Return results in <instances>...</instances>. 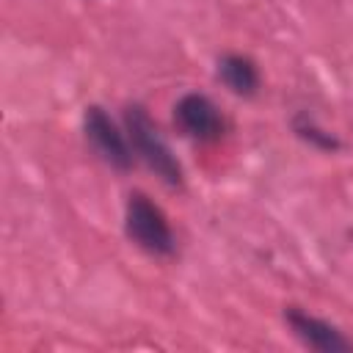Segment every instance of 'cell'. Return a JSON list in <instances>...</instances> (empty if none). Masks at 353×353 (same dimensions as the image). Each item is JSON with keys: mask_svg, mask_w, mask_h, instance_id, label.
<instances>
[{"mask_svg": "<svg viewBox=\"0 0 353 353\" xmlns=\"http://www.w3.org/2000/svg\"><path fill=\"white\" fill-rule=\"evenodd\" d=\"M124 130H127L132 152L143 160V165L149 171H154V176L163 185H168V188H182L185 185L182 163L176 160V154L171 152L168 141L163 138L160 127L154 124V119L146 113L143 105L132 102V105L124 108Z\"/></svg>", "mask_w": 353, "mask_h": 353, "instance_id": "cell-1", "label": "cell"}, {"mask_svg": "<svg viewBox=\"0 0 353 353\" xmlns=\"http://www.w3.org/2000/svg\"><path fill=\"white\" fill-rule=\"evenodd\" d=\"M124 232L141 251H146L152 256H174L176 254V237L168 223V215L163 212L160 204H154L141 190L127 196Z\"/></svg>", "mask_w": 353, "mask_h": 353, "instance_id": "cell-2", "label": "cell"}, {"mask_svg": "<svg viewBox=\"0 0 353 353\" xmlns=\"http://www.w3.org/2000/svg\"><path fill=\"white\" fill-rule=\"evenodd\" d=\"M83 135L88 146L99 154L102 163H108L116 171H130L135 163L130 138L119 130V124L110 119V113L102 105H88L83 113Z\"/></svg>", "mask_w": 353, "mask_h": 353, "instance_id": "cell-3", "label": "cell"}, {"mask_svg": "<svg viewBox=\"0 0 353 353\" xmlns=\"http://www.w3.org/2000/svg\"><path fill=\"white\" fill-rule=\"evenodd\" d=\"M174 124L179 127V132L185 138H193L199 143L221 141L226 132V119H223L221 108L207 94H199V91H188L176 99Z\"/></svg>", "mask_w": 353, "mask_h": 353, "instance_id": "cell-4", "label": "cell"}, {"mask_svg": "<svg viewBox=\"0 0 353 353\" xmlns=\"http://www.w3.org/2000/svg\"><path fill=\"white\" fill-rule=\"evenodd\" d=\"M284 323L290 325V331L312 350L320 353H347L353 350V339H347L334 323L301 309V306H287L284 309Z\"/></svg>", "mask_w": 353, "mask_h": 353, "instance_id": "cell-5", "label": "cell"}, {"mask_svg": "<svg viewBox=\"0 0 353 353\" xmlns=\"http://www.w3.org/2000/svg\"><path fill=\"white\" fill-rule=\"evenodd\" d=\"M215 74H218V80H221L234 97H243V99L256 97L259 83H262L254 58H248V55H243V52H223V55L218 58Z\"/></svg>", "mask_w": 353, "mask_h": 353, "instance_id": "cell-6", "label": "cell"}, {"mask_svg": "<svg viewBox=\"0 0 353 353\" xmlns=\"http://www.w3.org/2000/svg\"><path fill=\"white\" fill-rule=\"evenodd\" d=\"M290 127H292V132H295L303 143H309L312 149H320V152H339V149H342V141H339L334 132H328L325 127H320L317 119H314L309 110H298V113L292 116Z\"/></svg>", "mask_w": 353, "mask_h": 353, "instance_id": "cell-7", "label": "cell"}]
</instances>
